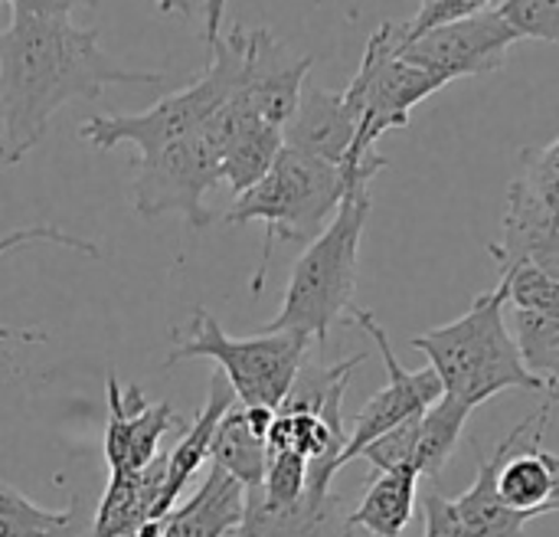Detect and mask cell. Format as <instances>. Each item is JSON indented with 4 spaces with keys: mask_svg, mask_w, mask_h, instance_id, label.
I'll return each instance as SVG.
<instances>
[{
    "mask_svg": "<svg viewBox=\"0 0 559 537\" xmlns=\"http://www.w3.org/2000/svg\"><path fill=\"white\" fill-rule=\"evenodd\" d=\"M98 36L72 16L10 13L0 30V164H20L69 102H92L108 85H164L160 69L108 59Z\"/></svg>",
    "mask_w": 559,
    "mask_h": 537,
    "instance_id": "cell-1",
    "label": "cell"
},
{
    "mask_svg": "<svg viewBox=\"0 0 559 537\" xmlns=\"http://www.w3.org/2000/svg\"><path fill=\"white\" fill-rule=\"evenodd\" d=\"M504 312L508 282L501 279L491 292H481L462 318L413 338V348L429 358V367L442 381L445 397L468 410L501 390H547L524 367Z\"/></svg>",
    "mask_w": 559,
    "mask_h": 537,
    "instance_id": "cell-2",
    "label": "cell"
},
{
    "mask_svg": "<svg viewBox=\"0 0 559 537\" xmlns=\"http://www.w3.org/2000/svg\"><path fill=\"white\" fill-rule=\"evenodd\" d=\"M370 203V187H354L344 194L331 223L298 256L285 285L282 312L262 331H292L324 345L331 328L350 315Z\"/></svg>",
    "mask_w": 559,
    "mask_h": 537,
    "instance_id": "cell-3",
    "label": "cell"
},
{
    "mask_svg": "<svg viewBox=\"0 0 559 537\" xmlns=\"http://www.w3.org/2000/svg\"><path fill=\"white\" fill-rule=\"evenodd\" d=\"M347 194V177L337 164L311 157L295 148H282L269 174L236 197L223 213L226 226L262 223V259L252 276V295L262 292L275 243H311L337 213Z\"/></svg>",
    "mask_w": 559,
    "mask_h": 537,
    "instance_id": "cell-4",
    "label": "cell"
},
{
    "mask_svg": "<svg viewBox=\"0 0 559 537\" xmlns=\"http://www.w3.org/2000/svg\"><path fill=\"white\" fill-rule=\"evenodd\" d=\"M246 30H229L210 46V66L187 89L164 95L157 105L138 115H92L82 121L79 135L98 151L118 144H134L138 157H147L193 131H200L239 89L242 79Z\"/></svg>",
    "mask_w": 559,
    "mask_h": 537,
    "instance_id": "cell-5",
    "label": "cell"
},
{
    "mask_svg": "<svg viewBox=\"0 0 559 537\" xmlns=\"http://www.w3.org/2000/svg\"><path fill=\"white\" fill-rule=\"evenodd\" d=\"M445 89L436 75L423 72L419 66L400 59L393 52V33L390 20H383L373 36L367 39L360 69L354 72L350 85L344 89V98L357 112L360 131L354 141V151L347 164L341 167L347 177V190L354 187H370V180L386 167V157L377 154V141L393 131L406 128L409 115L419 102Z\"/></svg>",
    "mask_w": 559,
    "mask_h": 537,
    "instance_id": "cell-6",
    "label": "cell"
},
{
    "mask_svg": "<svg viewBox=\"0 0 559 537\" xmlns=\"http://www.w3.org/2000/svg\"><path fill=\"white\" fill-rule=\"evenodd\" d=\"M190 328H193V335L187 341L174 345L164 367H174V364L193 361V358L216 361L242 407L278 410L288 387L295 384V377L308 358V345H311L308 338L292 335V331H259L249 338H229L223 331V325L206 308L193 312Z\"/></svg>",
    "mask_w": 559,
    "mask_h": 537,
    "instance_id": "cell-7",
    "label": "cell"
},
{
    "mask_svg": "<svg viewBox=\"0 0 559 537\" xmlns=\"http://www.w3.org/2000/svg\"><path fill=\"white\" fill-rule=\"evenodd\" d=\"M223 151L206 135V128L138 157V174L131 180V207L144 220L164 213H180L190 230H206L216 217L203 207V197L223 180Z\"/></svg>",
    "mask_w": 559,
    "mask_h": 537,
    "instance_id": "cell-8",
    "label": "cell"
},
{
    "mask_svg": "<svg viewBox=\"0 0 559 537\" xmlns=\"http://www.w3.org/2000/svg\"><path fill=\"white\" fill-rule=\"evenodd\" d=\"M390 33H393V52L419 66L423 72L436 75L442 85L501 69L511 56V46L521 43V33L501 16L498 7L436 26L413 39H400V26L396 20H390Z\"/></svg>",
    "mask_w": 559,
    "mask_h": 537,
    "instance_id": "cell-9",
    "label": "cell"
},
{
    "mask_svg": "<svg viewBox=\"0 0 559 537\" xmlns=\"http://www.w3.org/2000/svg\"><path fill=\"white\" fill-rule=\"evenodd\" d=\"M350 318H354V322L370 335V341L377 345V351H380V358H383V367H386V387L377 390V394L367 400V407L357 413L354 430L347 433V446H344V453H341V459H337V472H341L347 463L360 459V453H364L373 440H380L383 433L396 430L400 423H406V420L426 413V410L445 394V390H442V381L436 377L432 367L406 371V367L400 364V358H396V351H393V345H390V335L383 331V325L377 322L373 312H367V308H350Z\"/></svg>",
    "mask_w": 559,
    "mask_h": 537,
    "instance_id": "cell-10",
    "label": "cell"
},
{
    "mask_svg": "<svg viewBox=\"0 0 559 537\" xmlns=\"http://www.w3.org/2000/svg\"><path fill=\"white\" fill-rule=\"evenodd\" d=\"M314 59L295 52L282 43L272 30H246V52H242V79L236 95L269 125L285 128L292 118L301 89L308 82Z\"/></svg>",
    "mask_w": 559,
    "mask_h": 537,
    "instance_id": "cell-11",
    "label": "cell"
},
{
    "mask_svg": "<svg viewBox=\"0 0 559 537\" xmlns=\"http://www.w3.org/2000/svg\"><path fill=\"white\" fill-rule=\"evenodd\" d=\"M177 413L167 400H144L141 387L121 390L118 374L108 371V423H105V463L108 472H138L151 459H157V446L164 433L174 427Z\"/></svg>",
    "mask_w": 559,
    "mask_h": 537,
    "instance_id": "cell-12",
    "label": "cell"
},
{
    "mask_svg": "<svg viewBox=\"0 0 559 537\" xmlns=\"http://www.w3.org/2000/svg\"><path fill=\"white\" fill-rule=\"evenodd\" d=\"M357 131H360V121L350 102L344 98V92H331V89L305 82L301 98L282 128V138H285V148H295V151H305L311 157L344 167L354 151Z\"/></svg>",
    "mask_w": 559,
    "mask_h": 537,
    "instance_id": "cell-13",
    "label": "cell"
},
{
    "mask_svg": "<svg viewBox=\"0 0 559 537\" xmlns=\"http://www.w3.org/2000/svg\"><path fill=\"white\" fill-rule=\"evenodd\" d=\"M246 518V489L210 463L200 489L157 522V537H226Z\"/></svg>",
    "mask_w": 559,
    "mask_h": 537,
    "instance_id": "cell-14",
    "label": "cell"
},
{
    "mask_svg": "<svg viewBox=\"0 0 559 537\" xmlns=\"http://www.w3.org/2000/svg\"><path fill=\"white\" fill-rule=\"evenodd\" d=\"M236 404V394L233 387L226 384L223 374H216L210 381V397H206V407L193 417V423L187 427L183 440L167 453V486H164V495L154 509V518L151 522H160L167 512L177 509V499L183 492V486L203 469V463L210 459V446H213V436H216V427L219 420L226 417V410Z\"/></svg>",
    "mask_w": 559,
    "mask_h": 537,
    "instance_id": "cell-15",
    "label": "cell"
},
{
    "mask_svg": "<svg viewBox=\"0 0 559 537\" xmlns=\"http://www.w3.org/2000/svg\"><path fill=\"white\" fill-rule=\"evenodd\" d=\"M416 489H419V472L413 466L377 472L360 505L344 518V537H350L354 528H364L373 537H403L406 525L413 522Z\"/></svg>",
    "mask_w": 559,
    "mask_h": 537,
    "instance_id": "cell-16",
    "label": "cell"
},
{
    "mask_svg": "<svg viewBox=\"0 0 559 537\" xmlns=\"http://www.w3.org/2000/svg\"><path fill=\"white\" fill-rule=\"evenodd\" d=\"M236 537H344V525H337L334 495L305 492L288 509H265L255 492H246V518Z\"/></svg>",
    "mask_w": 559,
    "mask_h": 537,
    "instance_id": "cell-17",
    "label": "cell"
},
{
    "mask_svg": "<svg viewBox=\"0 0 559 537\" xmlns=\"http://www.w3.org/2000/svg\"><path fill=\"white\" fill-rule=\"evenodd\" d=\"M364 361H367V354H357L350 361H341V364L324 367V364L305 358L295 384L288 387L282 407L275 413H308V417L324 420L334 433L347 436V430H344V394L350 387L354 371Z\"/></svg>",
    "mask_w": 559,
    "mask_h": 537,
    "instance_id": "cell-18",
    "label": "cell"
},
{
    "mask_svg": "<svg viewBox=\"0 0 559 537\" xmlns=\"http://www.w3.org/2000/svg\"><path fill=\"white\" fill-rule=\"evenodd\" d=\"M498 463H501V450H495V453L478 450V476H475L472 489L455 499V509H459V515H462L472 537H521L524 525L534 522V515L514 512L498 495V486H495Z\"/></svg>",
    "mask_w": 559,
    "mask_h": 537,
    "instance_id": "cell-19",
    "label": "cell"
},
{
    "mask_svg": "<svg viewBox=\"0 0 559 537\" xmlns=\"http://www.w3.org/2000/svg\"><path fill=\"white\" fill-rule=\"evenodd\" d=\"M285 148V138H282V128L262 121L252 108L242 115V121L236 125V131L229 135L226 148H223V180L229 184V190L239 197L246 194L249 187H255L269 167L275 164L278 151Z\"/></svg>",
    "mask_w": 559,
    "mask_h": 537,
    "instance_id": "cell-20",
    "label": "cell"
},
{
    "mask_svg": "<svg viewBox=\"0 0 559 537\" xmlns=\"http://www.w3.org/2000/svg\"><path fill=\"white\" fill-rule=\"evenodd\" d=\"M210 463L219 466L223 472H229L246 492L262 489L265 466H269V446L246 423L242 404L239 407L233 404L226 410V417L219 420L216 436H213V446H210Z\"/></svg>",
    "mask_w": 559,
    "mask_h": 537,
    "instance_id": "cell-21",
    "label": "cell"
},
{
    "mask_svg": "<svg viewBox=\"0 0 559 537\" xmlns=\"http://www.w3.org/2000/svg\"><path fill=\"white\" fill-rule=\"evenodd\" d=\"M468 407L452 400V397H439L423 417H419V436H416V456H413V466L423 476L429 479H439V472L445 469V463L452 459L455 446H459V436L468 423Z\"/></svg>",
    "mask_w": 559,
    "mask_h": 537,
    "instance_id": "cell-22",
    "label": "cell"
},
{
    "mask_svg": "<svg viewBox=\"0 0 559 537\" xmlns=\"http://www.w3.org/2000/svg\"><path fill=\"white\" fill-rule=\"evenodd\" d=\"M511 335L521 351L524 367L559 397V315L540 312H511Z\"/></svg>",
    "mask_w": 559,
    "mask_h": 537,
    "instance_id": "cell-23",
    "label": "cell"
},
{
    "mask_svg": "<svg viewBox=\"0 0 559 537\" xmlns=\"http://www.w3.org/2000/svg\"><path fill=\"white\" fill-rule=\"evenodd\" d=\"M308 489V459L298 453H269L262 489H255L265 509H288L301 502Z\"/></svg>",
    "mask_w": 559,
    "mask_h": 537,
    "instance_id": "cell-24",
    "label": "cell"
},
{
    "mask_svg": "<svg viewBox=\"0 0 559 537\" xmlns=\"http://www.w3.org/2000/svg\"><path fill=\"white\" fill-rule=\"evenodd\" d=\"M508 282V305L514 312H540V315H559V282L540 272L531 262L514 266L511 272H501Z\"/></svg>",
    "mask_w": 559,
    "mask_h": 537,
    "instance_id": "cell-25",
    "label": "cell"
},
{
    "mask_svg": "<svg viewBox=\"0 0 559 537\" xmlns=\"http://www.w3.org/2000/svg\"><path fill=\"white\" fill-rule=\"evenodd\" d=\"M62 518V512H49L29 502L20 489L0 482V537H39Z\"/></svg>",
    "mask_w": 559,
    "mask_h": 537,
    "instance_id": "cell-26",
    "label": "cell"
},
{
    "mask_svg": "<svg viewBox=\"0 0 559 537\" xmlns=\"http://www.w3.org/2000/svg\"><path fill=\"white\" fill-rule=\"evenodd\" d=\"M498 10L521 33V39L559 46V0H501Z\"/></svg>",
    "mask_w": 559,
    "mask_h": 537,
    "instance_id": "cell-27",
    "label": "cell"
},
{
    "mask_svg": "<svg viewBox=\"0 0 559 537\" xmlns=\"http://www.w3.org/2000/svg\"><path fill=\"white\" fill-rule=\"evenodd\" d=\"M488 7H495V0H419L416 16L396 20L400 39L423 36V33H429V30H436V26H445V23L475 16V13H481V10H488Z\"/></svg>",
    "mask_w": 559,
    "mask_h": 537,
    "instance_id": "cell-28",
    "label": "cell"
},
{
    "mask_svg": "<svg viewBox=\"0 0 559 537\" xmlns=\"http://www.w3.org/2000/svg\"><path fill=\"white\" fill-rule=\"evenodd\" d=\"M423 417V413H419ZM419 417L400 423L396 430L383 433L380 440H373L360 456L373 466V472H393V469H406L413 466L416 456V436H419ZM416 469V466H413Z\"/></svg>",
    "mask_w": 559,
    "mask_h": 537,
    "instance_id": "cell-29",
    "label": "cell"
},
{
    "mask_svg": "<svg viewBox=\"0 0 559 537\" xmlns=\"http://www.w3.org/2000/svg\"><path fill=\"white\" fill-rule=\"evenodd\" d=\"M33 243H52V246H62V249H75V253H85L92 259H102V249L88 240H79L59 226H49V223H36V226H26V230H13L7 236H0V259L23 249V246H33Z\"/></svg>",
    "mask_w": 559,
    "mask_h": 537,
    "instance_id": "cell-30",
    "label": "cell"
},
{
    "mask_svg": "<svg viewBox=\"0 0 559 537\" xmlns=\"http://www.w3.org/2000/svg\"><path fill=\"white\" fill-rule=\"evenodd\" d=\"M426 537H472L455 509V499H445L436 489L426 495Z\"/></svg>",
    "mask_w": 559,
    "mask_h": 537,
    "instance_id": "cell-31",
    "label": "cell"
},
{
    "mask_svg": "<svg viewBox=\"0 0 559 537\" xmlns=\"http://www.w3.org/2000/svg\"><path fill=\"white\" fill-rule=\"evenodd\" d=\"M10 13H36V16H72L75 10H95L102 0H0Z\"/></svg>",
    "mask_w": 559,
    "mask_h": 537,
    "instance_id": "cell-32",
    "label": "cell"
},
{
    "mask_svg": "<svg viewBox=\"0 0 559 537\" xmlns=\"http://www.w3.org/2000/svg\"><path fill=\"white\" fill-rule=\"evenodd\" d=\"M92 518L82 512V502L72 499L69 509H62V518L52 528H46L39 537H92Z\"/></svg>",
    "mask_w": 559,
    "mask_h": 537,
    "instance_id": "cell-33",
    "label": "cell"
},
{
    "mask_svg": "<svg viewBox=\"0 0 559 537\" xmlns=\"http://www.w3.org/2000/svg\"><path fill=\"white\" fill-rule=\"evenodd\" d=\"M226 3L229 0H206V30H203V36H206L210 46L219 39V23H223V13H226Z\"/></svg>",
    "mask_w": 559,
    "mask_h": 537,
    "instance_id": "cell-34",
    "label": "cell"
},
{
    "mask_svg": "<svg viewBox=\"0 0 559 537\" xmlns=\"http://www.w3.org/2000/svg\"><path fill=\"white\" fill-rule=\"evenodd\" d=\"M540 459H544V466L550 472V486H554V492H550V512H559V456L557 453L540 450Z\"/></svg>",
    "mask_w": 559,
    "mask_h": 537,
    "instance_id": "cell-35",
    "label": "cell"
},
{
    "mask_svg": "<svg viewBox=\"0 0 559 537\" xmlns=\"http://www.w3.org/2000/svg\"><path fill=\"white\" fill-rule=\"evenodd\" d=\"M0 341H46L43 331H29V328H10V325H0Z\"/></svg>",
    "mask_w": 559,
    "mask_h": 537,
    "instance_id": "cell-36",
    "label": "cell"
},
{
    "mask_svg": "<svg viewBox=\"0 0 559 537\" xmlns=\"http://www.w3.org/2000/svg\"><path fill=\"white\" fill-rule=\"evenodd\" d=\"M151 7H154L157 13H167V16H174V13L190 16V13H193L190 0H151Z\"/></svg>",
    "mask_w": 559,
    "mask_h": 537,
    "instance_id": "cell-37",
    "label": "cell"
}]
</instances>
